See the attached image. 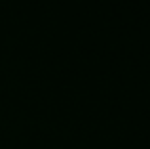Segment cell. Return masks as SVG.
Masks as SVG:
<instances>
[]
</instances>
